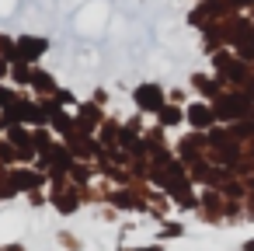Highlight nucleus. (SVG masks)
Instances as JSON below:
<instances>
[{
	"label": "nucleus",
	"mask_w": 254,
	"mask_h": 251,
	"mask_svg": "<svg viewBox=\"0 0 254 251\" xmlns=\"http://www.w3.org/2000/svg\"><path fill=\"white\" fill-rule=\"evenodd\" d=\"M212 108H216V122H219V126H230V122L254 119V101H251L247 94L233 91V87H226V91H223V94L212 101Z\"/></svg>",
	"instance_id": "obj_1"
},
{
	"label": "nucleus",
	"mask_w": 254,
	"mask_h": 251,
	"mask_svg": "<svg viewBox=\"0 0 254 251\" xmlns=\"http://www.w3.org/2000/svg\"><path fill=\"white\" fill-rule=\"evenodd\" d=\"M132 101H136V108H139L143 115H157V112L167 105V91H164V84L146 81V84H136V87H132Z\"/></svg>",
	"instance_id": "obj_2"
},
{
	"label": "nucleus",
	"mask_w": 254,
	"mask_h": 251,
	"mask_svg": "<svg viewBox=\"0 0 254 251\" xmlns=\"http://www.w3.org/2000/svg\"><path fill=\"white\" fill-rule=\"evenodd\" d=\"M46 53H49V39H42V35H18V39H14V56H18L21 63H32V67H35ZM18 60H14V63H18Z\"/></svg>",
	"instance_id": "obj_3"
},
{
	"label": "nucleus",
	"mask_w": 254,
	"mask_h": 251,
	"mask_svg": "<svg viewBox=\"0 0 254 251\" xmlns=\"http://www.w3.org/2000/svg\"><path fill=\"white\" fill-rule=\"evenodd\" d=\"M185 122L191 126V129H198V133H209L212 126H216V108H212V101H188L185 105Z\"/></svg>",
	"instance_id": "obj_4"
},
{
	"label": "nucleus",
	"mask_w": 254,
	"mask_h": 251,
	"mask_svg": "<svg viewBox=\"0 0 254 251\" xmlns=\"http://www.w3.org/2000/svg\"><path fill=\"white\" fill-rule=\"evenodd\" d=\"M63 140H66V147H70L73 157H101V147H98L94 136L84 133V129H73V133H66Z\"/></svg>",
	"instance_id": "obj_5"
},
{
	"label": "nucleus",
	"mask_w": 254,
	"mask_h": 251,
	"mask_svg": "<svg viewBox=\"0 0 254 251\" xmlns=\"http://www.w3.org/2000/svg\"><path fill=\"white\" fill-rule=\"evenodd\" d=\"M73 119H77V129H84V133H94V129L105 126V112H101V105H94V101H84Z\"/></svg>",
	"instance_id": "obj_6"
},
{
	"label": "nucleus",
	"mask_w": 254,
	"mask_h": 251,
	"mask_svg": "<svg viewBox=\"0 0 254 251\" xmlns=\"http://www.w3.org/2000/svg\"><path fill=\"white\" fill-rule=\"evenodd\" d=\"M191 87L202 94V101H216L226 87H223V81L216 77V74H191Z\"/></svg>",
	"instance_id": "obj_7"
},
{
	"label": "nucleus",
	"mask_w": 254,
	"mask_h": 251,
	"mask_svg": "<svg viewBox=\"0 0 254 251\" xmlns=\"http://www.w3.org/2000/svg\"><path fill=\"white\" fill-rule=\"evenodd\" d=\"M153 119H157V126H164V129H174V126H181V122H185V105H174V101H167V105H164V108H160Z\"/></svg>",
	"instance_id": "obj_8"
},
{
	"label": "nucleus",
	"mask_w": 254,
	"mask_h": 251,
	"mask_svg": "<svg viewBox=\"0 0 254 251\" xmlns=\"http://www.w3.org/2000/svg\"><path fill=\"white\" fill-rule=\"evenodd\" d=\"M28 87H35L42 98H49V94H56V91H60L56 77H53V74H46V70H39V67H32V84H28Z\"/></svg>",
	"instance_id": "obj_9"
},
{
	"label": "nucleus",
	"mask_w": 254,
	"mask_h": 251,
	"mask_svg": "<svg viewBox=\"0 0 254 251\" xmlns=\"http://www.w3.org/2000/svg\"><path fill=\"white\" fill-rule=\"evenodd\" d=\"M11 181H14V188L35 192V188L42 185V174H35V171H25V167H14V171H11Z\"/></svg>",
	"instance_id": "obj_10"
},
{
	"label": "nucleus",
	"mask_w": 254,
	"mask_h": 251,
	"mask_svg": "<svg viewBox=\"0 0 254 251\" xmlns=\"http://www.w3.org/2000/svg\"><path fill=\"white\" fill-rule=\"evenodd\" d=\"M53 206H56L60 213H73V209L80 206V199H77L73 188H66V192H56V195H53Z\"/></svg>",
	"instance_id": "obj_11"
},
{
	"label": "nucleus",
	"mask_w": 254,
	"mask_h": 251,
	"mask_svg": "<svg viewBox=\"0 0 254 251\" xmlns=\"http://www.w3.org/2000/svg\"><path fill=\"white\" fill-rule=\"evenodd\" d=\"M14 84H32V63H11V74H7Z\"/></svg>",
	"instance_id": "obj_12"
},
{
	"label": "nucleus",
	"mask_w": 254,
	"mask_h": 251,
	"mask_svg": "<svg viewBox=\"0 0 254 251\" xmlns=\"http://www.w3.org/2000/svg\"><path fill=\"white\" fill-rule=\"evenodd\" d=\"M112 202L122 206V209H143V199H136V195L126 192V188H122V192H112Z\"/></svg>",
	"instance_id": "obj_13"
},
{
	"label": "nucleus",
	"mask_w": 254,
	"mask_h": 251,
	"mask_svg": "<svg viewBox=\"0 0 254 251\" xmlns=\"http://www.w3.org/2000/svg\"><path fill=\"white\" fill-rule=\"evenodd\" d=\"M53 98H56V101H60L63 108H70V105H77V94H73V91H66V87H60V91H56Z\"/></svg>",
	"instance_id": "obj_14"
},
{
	"label": "nucleus",
	"mask_w": 254,
	"mask_h": 251,
	"mask_svg": "<svg viewBox=\"0 0 254 251\" xmlns=\"http://www.w3.org/2000/svg\"><path fill=\"white\" fill-rule=\"evenodd\" d=\"M14 101H18V94H14L11 87L0 84V108H7V105H14Z\"/></svg>",
	"instance_id": "obj_15"
},
{
	"label": "nucleus",
	"mask_w": 254,
	"mask_h": 251,
	"mask_svg": "<svg viewBox=\"0 0 254 251\" xmlns=\"http://www.w3.org/2000/svg\"><path fill=\"white\" fill-rule=\"evenodd\" d=\"M181 234H185V227H181V223H167V227L160 230V237H181Z\"/></svg>",
	"instance_id": "obj_16"
},
{
	"label": "nucleus",
	"mask_w": 254,
	"mask_h": 251,
	"mask_svg": "<svg viewBox=\"0 0 254 251\" xmlns=\"http://www.w3.org/2000/svg\"><path fill=\"white\" fill-rule=\"evenodd\" d=\"M167 101H174V105H181V101H185V91H181V87H174V91H167Z\"/></svg>",
	"instance_id": "obj_17"
},
{
	"label": "nucleus",
	"mask_w": 254,
	"mask_h": 251,
	"mask_svg": "<svg viewBox=\"0 0 254 251\" xmlns=\"http://www.w3.org/2000/svg\"><path fill=\"white\" fill-rule=\"evenodd\" d=\"M91 101H94V105H105V101H108V91H101V87H98V91H94V98H91Z\"/></svg>",
	"instance_id": "obj_18"
},
{
	"label": "nucleus",
	"mask_w": 254,
	"mask_h": 251,
	"mask_svg": "<svg viewBox=\"0 0 254 251\" xmlns=\"http://www.w3.org/2000/svg\"><path fill=\"white\" fill-rule=\"evenodd\" d=\"M7 74H11V63H7L4 56H0V77H7Z\"/></svg>",
	"instance_id": "obj_19"
},
{
	"label": "nucleus",
	"mask_w": 254,
	"mask_h": 251,
	"mask_svg": "<svg viewBox=\"0 0 254 251\" xmlns=\"http://www.w3.org/2000/svg\"><path fill=\"white\" fill-rule=\"evenodd\" d=\"M132 251H164L160 244H146V248H132Z\"/></svg>",
	"instance_id": "obj_20"
},
{
	"label": "nucleus",
	"mask_w": 254,
	"mask_h": 251,
	"mask_svg": "<svg viewBox=\"0 0 254 251\" xmlns=\"http://www.w3.org/2000/svg\"><path fill=\"white\" fill-rule=\"evenodd\" d=\"M240 251H254V237H251V241H244V248H240Z\"/></svg>",
	"instance_id": "obj_21"
},
{
	"label": "nucleus",
	"mask_w": 254,
	"mask_h": 251,
	"mask_svg": "<svg viewBox=\"0 0 254 251\" xmlns=\"http://www.w3.org/2000/svg\"><path fill=\"white\" fill-rule=\"evenodd\" d=\"M0 129H4V119H0Z\"/></svg>",
	"instance_id": "obj_22"
}]
</instances>
